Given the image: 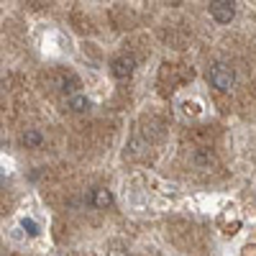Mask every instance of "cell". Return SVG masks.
<instances>
[{"mask_svg":"<svg viewBox=\"0 0 256 256\" xmlns=\"http://www.w3.org/2000/svg\"><path fill=\"white\" fill-rule=\"evenodd\" d=\"M210 16L218 24H230L236 18V0H210Z\"/></svg>","mask_w":256,"mask_h":256,"instance_id":"7a4b0ae2","label":"cell"},{"mask_svg":"<svg viewBox=\"0 0 256 256\" xmlns=\"http://www.w3.org/2000/svg\"><path fill=\"white\" fill-rule=\"evenodd\" d=\"M20 144H24L26 148H38L41 144H44V136H41L38 131H26L24 136H20Z\"/></svg>","mask_w":256,"mask_h":256,"instance_id":"52a82bcc","label":"cell"},{"mask_svg":"<svg viewBox=\"0 0 256 256\" xmlns=\"http://www.w3.org/2000/svg\"><path fill=\"white\" fill-rule=\"evenodd\" d=\"M210 82H212V88L216 90H220V92H228V90H233V84H236V72H233V67L230 64H216V67L210 70Z\"/></svg>","mask_w":256,"mask_h":256,"instance_id":"6da1fadb","label":"cell"},{"mask_svg":"<svg viewBox=\"0 0 256 256\" xmlns=\"http://www.w3.org/2000/svg\"><path fill=\"white\" fill-rule=\"evenodd\" d=\"M92 202H95V208L105 210V208H110V205H113V195H110L108 190H95V198H92Z\"/></svg>","mask_w":256,"mask_h":256,"instance_id":"ba28073f","label":"cell"},{"mask_svg":"<svg viewBox=\"0 0 256 256\" xmlns=\"http://www.w3.org/2000/svg\"><path fill=\"white\" fill-rule=\"evenodd\" d=\"M182 108H184L187 116H198L200 113V105L198 102H182Z\"/></svg>","mask_w":256,"mask_h":256,"instance_id":"9c48e42d","label":"cell"},{"mask_svg":"<svg viewBox=\"0 0 256 256\" xmlns=\"http://www.w3.org/2000/svg\"><path fill=\"white\" fill-rule=\"evenodd\" d=\"M67 108H70L72 113H88V110L92 108V102H90V98H84V95H70Z\"/></svg>","mask_w":256,"mask_h":256,"instance_id":"8992f818","label":"cell"},{"mask_svg":"<svg viewBox=\"0 0 256 256\" xmlns=\"http://www.w3.org/2000/svg\"><path fill=\"white\" fill-rule=\"evenodd\" d=\"M24 228H28V236H36V233H38V228H36L34 220H24Z\"/></svg>","mask_w":256,"mask_h":256,"instance_id":"30bf717a","label":"cell"},{"mask_svg":"<svg viewBox=\"0 0 256 256\" xmlns=\"http://www.w3.org/2000/svg\"><path fill=\"white\" fill-rule=\"evenodd\" d=\"M244 251H246V254H244V256H254V244H251V246H246V248H244Z\"/></svg>","mask_w":256,"mask_h":256,"instance_id":"8fae6325","label":"cell"},{"mask_svg":"<svg viewBox=\"0 0 256 256\" xmlns=\"http://www.w3.org/2000/svg\"><path fill=\"white\" fill-rule=\"evenodd\" d=\"M134 70H136V56H131V54L116 56V59L110 62V74H113L116 80H128V77L134 74Z\"/></svg>","mask_w":256,"mask_h":256,"instance_id":"3957f363","label":"cell"},{"mask_svg":"<svg viewBox=\"0 0 256 256\" xmlns=\"http://www.w3.org/2000/svg\"><path fill=\"white\" fill-rule=\"evenodd\" d=\"M80 88V80L74 77V74H56V80H54V90H62V92H74Z\"/></svg>","mask_w":256,"mask_h":256,"instance_id":"5b68a950","label":"cell"},{"mask_svg":"<svg viewBox=\"0 0 256 256\" xmlns=\"http://www.w3.org/2000/svg\"><path fill=\"white\" fill-rule=\"evenodd\" d=\"M192 162H195L200 169H210L216 166V154H212V148H195V154H192Z\"/></svg>","mask_w":256,"mask_h":256,"instance_id":"277c9868","label":"cell"}]
</instances>
